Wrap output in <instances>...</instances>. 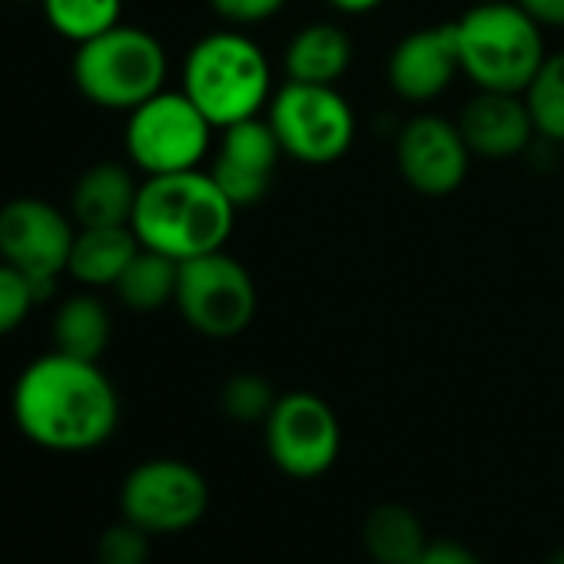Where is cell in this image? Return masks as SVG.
<instances>
[{
    "label": "cell",
    "instance_id": "f546056e",
    "mask_svg": "<svg viewBox=\"0 0 564 564\" xmlns=\"http://www.w3.org/2000/svg\"><path fill=\"white\" fill-rule=\"evenodd\" d=\"M329 4L343 14H369L379 4H386V0H329Z\"/></svg>",
    "mask_w": 564,
    "mask_h": 564
},
{
    "label": "cell",
    "instance_id": "cb8c5ba5",
    "mask_svg": "<svg viewBox=\"0 0 564 564\" xmlns=\"http://www.w3.org/2000/svg\"><path fill=\"white\" fill-rule=\"evenodd\" d=\"M275 389L269 379L256 376V372H236L223 392H219V405L232 422H265V415L275 405Z\"/></svg>",
    "mask_w": 564,
    "mask_h": 564
},
{
    "label": "cell",
    "instance_id": "ac0fdd59",
    "mask_svg": "<svg viewBox=\"0 0 564 564\" xmlns=\"http://www.w3.org/2000/svg\"><path fill=\"white\" fill-rule=\"evenodd\" d=\"M352 67V41L336 24H310L286 47V74L300 84L336 87Z\"/></svg>",
    "mask_w": 564,
    "mask_h": 564
},
{
    "label": "cell",
    "instance_id": "7c38bea8",
    "mask_svg": "<svg viewBox=\"0 0 564 564\" xmlns=\"http://www.w3.org/2000/svg\"><path fill=\"white\" fill-rule=\"evenodd\" d=\"M395 163H399L402 180L419 196L442 199V196H452L465 183L471 150L458 123L435 117V113H422L402 127L399 143H395Z\"/></svg>",
    "mask_w": 564,
    "mask_h": 564
},
{
    "label": "cell",
    "instance_id": "4316f807",
    "mask_svg": "<svg viewBox=\"0 0 564 564\" xmlns=\"http://www.w3.org/2000/svg\"><path fill=\"white\" fill-rule=\"evenodd\" d=\"M286 4H290V0H209V8H213L223 21L239 24V28H246V24H262V21L275 18Z\"/></svg>",
    "mask_w": 564,
    "mask_h": 564
},
{
    "label": "cell",
    "instance_id": "ffe728a7",
    "mask_svg": "<svg viewBox=\"0 0 564 564\" xmlns=\"http://www.w3.org/2000/svg\"><path fill=\"white\" fill-rule=\"evenodd\" d=\"M176 282H180V262L140 246L123 275L117 279L113 293L120 303L133 313H156L170 303H176Z\"/></svg>",
    "mask_w": 564,
    "mask_h": 564
},
{
    "label": "cell",
    "instance_id": "d4e9b609",
    "mask_svg": "<svg viewBox=\"0 0 564 564\" xmlns=\"http://www.w3.org/2000/svg\"><path fill=\"white\" fill-rule=\"evenodd\" d=\"M37 303L41 300L34 290V279L24 269L0 259V336H11L14 329H21Z\"/></svg>",
    "mask_w": 564,
    "mask_h": 564
},
{
    "label": "cell",
    "instance_id": "5b68a950",
    "mask_svg": "<svg viewBox=\"0 0 564 564\" xmlns=\"http://www.w3.org/2000/svg\"><path fill=\"white\" fill-rule=\"evenodd\" d=\"M70 74L94 107L130 113L166 90V51L150 31L117 24L100 37L77 44Z\"/></svg>",
    "mask_w": 564,
    "mask_h": 564
},
{
    "label": "cell",
    "instance_id": "603a6c76",
    "mask_svg": "<svg viewBox=\"0 0 564 564\" xmlns=\"http://www.w3.org/2000/svg\"><path fill=\"white\" fill-rule=\"evenodd\" d=\"M524 104L531 110L534 133L551 143H564V51L544 57L524 90Z\"/></svg>",
    "mask_w": 564,
    "mask_h": 564
},
{
    "label": "cell",
    "instance_id": "7402d4cb",
    "mask_svg": "<svg viewBox=\"0 0 564 564\" xmlns=\"http://www.w3.org/2000/svg\"><path fill=\"white\" fill-rule=\"evenodd\" d=\"M47 24L70 44H87L123 24V0H41Z\"/></svg>",
    "mask_w": 564,
    "mask_h": 564
},
{
    "label": "cell",
    "instance_id": "4fadbf2b",
    "mask_svg": "<svg viewBox=\"0 0 564 564\" xmlns=\"http://www.w3.org/2000/svg\"><path fill=\"white\" fill-rule=\"evenodd\" d=\"M282 156L286 153H282L269 120L252 117L223 130L209 173L239 209L259 203L269 193Z\"/></svg>",
    "mask_w": 564,
    "mask_h": 564
},
{
    "label": "cell",
    "instance_id": "f1b7e54d",
    "mask_svg": "<svg viewBox=\"0 0 564 564\" xmlns=\"http://www.w3.org/2000/svg\"><path fill=\"white\" fill-rule=\"evenodd\" d=\"M541 28H564V0H518Z\"/></svg>",
    "mask_w": 564,
    "mask_h": 564
},
{
    "label": "cell",
    "instance_id": "d6986e66",
    "mask_svg": "<svg viewBox=\"0 0 564 564\" xmlns=\"http://www.w3.org/2000/svg\"><path fill=\"white\" fill-rule=\"evenodd\" d=\"M362 547L376 564H412L429 547L425 524L405 505H379L366 514Z\"/></svg>",
    "mask_w": 564,
    "mask_h": 564
},
{
    "label": "cell",
    "instance_id": "1f68e13d",
    "mask_svg": "<svg viewBox=\"0 0 564 564\" xmlns=\"http://www.w3.org/2000/svg\"><path fill=\"white\" fill-rule=\"evenodd\" d=\"M478 4H495V0H478Z\"/></svg>",
    "mask_w": 564,
    "mask_h": 564
},
{
    "label": "cell",
    "instance_id": "2e32d148",
    "mask_svg": "<svg viewBox=\"0 0 564 564\" xmlns=\"http://www.w3.org/2000/svg\"><path fill=\"white\" fill-rule=\"evenodd\" d=\"M140 183L123 163H94L70 193L77 226H130Z\"/></svg>",
    "mask_w": 564,
    "mask_h": 564
},
{
    "label": "cell",
    "instance_id": "6da1fadb",
    "mask_svg": "<svg viewBox=\"0 0 564 564\" xmlns=\"http://www.w3.org/2000/svg\"><path fill=\"white\" fill-rule=\"evenodd\" d=\"M11 412L21 435L37 448L84 455L113 438L120 395L100 362L54 349L18 376Z\"/></svg>",
    "mask_w": 564,
    "mask_h": 564
},
{
    "label": "cell",
    "instance_id": "9c48e42d",
    "mask_svg": "<svg viewBox=\"0 0 564 564\" xmlns=\"http://www.w3.org/2000/svg\"><path fill=\"white\" fill-rule=\"evenodd\" d=\"M262 438L272 465L296 481L323 478L343 452V425L316 392L279 395L262 422Z\"/></svg>",
    "mask_w": 564,
    "mask_h": 564
},
{
    "label": "cell",
    "instance_id": "4dcf8cb0",
    "mask_svg": "<svg viewBox=\"0 0 564 564\" xmlns=\"http://www.w3.org/2000/svg\"><path fill=\"white\" fill-rule=\"evenodd\" d=\"M544 564H564V547H554L551 554H547V561Z\"/></svg>",
    "mask_w": 564,
    "mask_h": 564
},
{
    "label": "cell",
    "instance_id": "ba28073f",
    "mask_svg": "<svg viewBox=\"0 0 564 564\" xmlns=\"http://www.w3.org/2000/svg\"><path fill=\"white\" fill-rule=\"evenodd\" d=\"M256 282L249 269L226 249L180 262L176 310L183 323L206 339H232L256 316Z\"/></svg>",
    "mask_w": 564,
    "mask_h": 564
},
{
    "label": "cell",
    "instance_id": "8fae6325",
    "mask_svg": "<svg viewBox=\"0 0 564 564\" xmlns=\"http://www.w3.org/2000/svg\"><path fill=\"white\" fill-rule=\"evenodd\" d=\"M77 223L54 203L21 196L0 206V259L34 279L37 300H51L67 272Z\"/></svg>",
    "mask_w": 564,
    "mask_h": 564
},
{
    "label": "cell",
    "instance_id": "9a60e30c",
    "mask_svg": "<svg viewBox=\"0 0 564 564\" xmlns=\"http://www.w3.org/2000/svg\"><path fill=\"white\" fill-rule=\"evenodd\" d=\"M458 130L471 156H485V160L518 156L534 140V120L524 104V94H501V90H478L465 104L458 117Z\"/></svg>",
    "mask_w": 564,
    "mask_h": 564
},
{
    "label": "cell",
    "instance_id": "52a82bcc",
    "mask_svg": "<svg viewBox=\"0 0 564 564\" xmlns=\"http://www.w3.org/2000/svg\"><path fill=\"white\" fill-rule=\"evenodd\" d=\"M213 123L183 90H160L127 113V156L147 176L199 170L213 147Z\"/></svg>",
    "mask_w": 564,
    "mask_h": 564
},
{
    "label": "cell",
    "instance_id": "44dd1931",
    "mask_svg": "<svg viewBox=\"0 0 564 564\" xmlns=\"http://www.w3.org/2000/svg\"><path fill=\"white\" fill-rule=\"evenodd\" d=\"M110 336H113L110 310L97 296L84 293V296H70L61 303V310L54 316V349L57 352L100 362V356L110 346Z\"/></svg>",
    "mask_w": 564,
    "mask_h": 564
},
{
    "label": "cell",
    "instance_id": "e0dca14e",
    "mask_svg": "<svg viewBox=\"0 0 564 564\" xmlns=\"http://www.w3.org/2000/svg\"><path fill=\"white\" fill-rule=\"evenodd\" d=\"M140 239L133 226H77L67 272L90 290L117 286V279L137 256Z\"/></svg>",
    "mask_w": 564,
    "mask_h": 564
},
{
    "label": "cell",
    "instance_id": "3957f363",
    "mask_svg": "<svg viewBox=\"0 0 564 564\" xmlns=\"http://www.w3.org/2000/svg\"><path fill=\"white\" fill-rule=\"evenodd\" d=\"M180 90L216 130L262 117L275 94L265 54L236 31H216L186 54Z\"/></svg>",
    "mask_w": 564,
    "mask_h": 564
},
{
    "label": "cell",
    "instance_id": "8992f818",
    "mask_svg": "<svg viewBox=\"0 0 564 564\" xmlns=\"http://www.w3.org/2000/svg\"><path fill=\"white\" fill-rule=\"evenodd\" d=\"M265 120L282 153L306 166L343 160L356 140V113L349 100L326 84H282L269 100Z\"/></svg>",
    "mask_w": 564,
    "mask_h": 564
},
{
    "label": "cell",
    "instance_id": "7a4b0ae2",
    "mask_svg": "<svg viewBox=\"0 0 564 564\" xmlns=\"http://www.w3.org/2000/svg\"><path fill=\"white\" fill-rule=\"evenodd\" d=\"M236 223V203L219 189L209 170L147 176L137 193L133 232L140 246L176 262L226 246Z\"/></svg>",
    "mask_w": 564,
    "mask_h": 564
},
{
    "label": "cell",
    "instance_id": "30bf717a",
    "mask_svg": "<svg viewBox=\"0 0 564 564\" xmlns=\"http://www.w3.org/2000/svg\"><path fill=\"white\" fill-rule=\"evenodd\" d=\"M209 485L203 471L183 458H147L133 465L120 485V511L150 534H180L203 521Z\"/></svg>",
    "mask_w": 564,
    "mask_h": 564
},
{
    "label": "cell",
    "instance_id": "83f0119b",
    "mask_svg": "<svg viewBox=\"0 0 564 564\" xmlns=\"http://www.w3.org/2000/svg\"><path fill=\"white\" fill-rule=\"evenodd\" d=\"M412 564H481L478 554L458 541H429V547Z\"/></svg>",
    "mask_w": 564,
    "mask_h": 564
},
{
    "label": "cell",
    "instance_id": "277c9868",
    "mask_svg": "<svg viewBox=\"0 0 564 564\" xmlns=\"http://www.w3.org/2000/svg\"><path fill=\"white\" fill-rule=\"evenodd\" d=\"M455 34L462 74L478 90L524 94L547 57L541 24L518 0L475 4L455 21Z\"/></svg>",
    "mask_w": 564,
    "mask_h": 564
},
{
    "label": "cell",
    "instance_id": "5bb4252c",
    "mask_svg": "<svg viewBox=\"0 0 564 564\" xmlns=\"http://www.w3.org/2000/svg\"><path fill=\"white\" fill-rule=\"evenodd\" d=\"M458 74L462 57L455 24L412 31L389 57V87L409 104H429L442 97Z\"/></svg>",
    "mask_w": 564,
    "mask_h": 564
},
{
    "label": "cell",
    "instance_id": "484cf974",
    "mask_svg": "<svg viewBox=\"0 0 564 564\" xmlns=\"http://www.w3.org/2000/svg\"><path fill=\"white\" fill-rule=\"evenodd\" d=\"M150 531L133 521L110 524L97 541V564H147L150 561Z\"/></svg>",
    "mask_w": 564,
    "mask_h": 564
}]
</instances>
